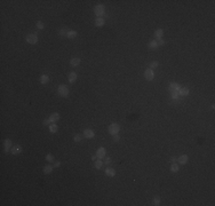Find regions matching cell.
Returning a JSON list of instances; mask_svg holds the SVG:
<instances>
[{
	"instance_id": "8d00e7d4",
	"label": "cell",
	"mask_w": 215,
	"mask_h": 206,
	"mask_svg": "<svg viewBox=\"0 0 215 206\" xmlns=\"http://www.w3.org/2000/svg\"><path fill=\"white\" fill-rule=\"evenodd\" d=\"M92 159H93V160H94V161H95V160L97 159V156H96V154H94V156L92 157Z\"/></svg>"
},
{
	"instance_id": "e0dca14e",
	"label": "cell",
	"mask_w": 215,
	"mask_h": 206,
	"mask_svg": "<svg viewBox=\"0 0 215 206\" xmlns=\"http://www.w3.org/2000/svg\"><path fill=\"white\" fill-rule=\"evenodd\" d=\"M95 25L97 26V28L103 26V25H104V20H103L102 17H97V18L95 20Z\"/></svg>"
},
{
	"instance_id": "d590c367",
	"label": "cell",
	"mask_w": 215,
	"mask_h": 206,
	"mask_svg": "<svg viewBox=\"0 0 215 206\" xmlns=\"http://www.w3.org/2000/svg\"><path fill=\"white\" fill-rule=\"evenodd\" d=\"M60 165H61V163H60V161H56V163H55V166H54V167H58Z\"/></svg>"
},
{
	"instance_id": "484cf974",
	"label": "cell",
	"mask_w": 215,
	"mask_h": 206,
	"mask_svg": "<svg viewBox=\"0 0 215 206\" xmlns=\"http://www.w3.org/2000/svg\"><path fill=\"white\" fill-rule=\"evenodd\" d=\"M153 205H156V206H158V205H160V197H154L153 198Z\"/></svg>"
},
{
	"instance_id": "52a82bcc",
	"label": "cell",
	"mask_w": 215,
	"mask_h": 206,
	"mask_svg": "<svg viewBox=\"0 0 215 206\" xmlns=\"http://www.w3.org/2000/svg\"><path fill=\"white\" fill-rule=\"evenodd\" d=\"M105 149L103 148V147H101V148H99L97 149V151H96V156H97V158L99 159H101V158H104L105 157Z\"/></svg>"
},
{
	"instance_id": "9c48e42d",
	"label": "cell",
	"mask_w": 215,
	"mask_h": 206,
	"mask_svg": "<svg viewBox=\"0 0 215 206\" xmlns=\"http://www.w3.org/2000/svg\"><path fill=\"white\" fill-rule=\"evenodd\" d=\"M11 148V141L9 139L5 140V142H4V149H5V152H8Z\"/></svg>"
},
{
	"instance_id": "5b68a950",
	"label": "cell",
	"mask_w": 215,
	"mask_h": 206,
	"mask_svg": "<svg viewBox=\"0 0 215 206\" xmlns=\"http://www.w3.org/2000/svg\"><path fill=\"white\" fill-rule=\"evenodd\" d=\"M144 78L147 79L148 81L153 80V78H154V72H153V70H152V69H148V70H145V72H144Z\"/></svg>"
},
{
	"instance_id": "4316f807",
	"label": "cell",
	"mask_w": 215,
	"mask_h": 206,
	"mask_svg": "<svg viewBox=\"0 0 215 206\" xmlns=\"http://www.w3.org/2000/svg\"><path fill=\"white\" fill-rule=\"evenodd\" d=\"M81 139H83V136H81L80 134H76V135H74V137H73L74 142H80V141H81Z\"/></svg>"
},
{
	"instance_id": "3957f363",
	"label": "cell",
	"mask_w": 215,
	"mask_h": 206,
	"mask_svg": "<svg viewBox=\"0 0 215 206\" xmlns=\"http://www.w3.org/2000/svg\"><path fill=\"white\" fill-rule=\"evenodd\" d=\"M104 11H105V7L103 5H97L95 6L94 8V13L96 14L97 17H101V16L104 15Z\"/></svg>"
},
{
	"instance_id": "603a6c76",
	"label": "cell",
	"mask_w": 215,
	"mask_h": 206,
	"mask_svg": "<svg viewBox=\"0 0 215 206\" xmlns=\"http://www.w3.org/2000/svg\"><path fill=\"white\" fill-rule=\"evenodd\" d=\"M163 34H164V31L161 30V29H158V30L156 31V33H154V37H156L157 39H160V38L163 37Z\"/></svg>"
},
{
	"instance_id": "cb8c5ba5",
	"label": "cell",
	"mask_w": 215,
	"mask_h": 206,
	"mask_svg": "<svg viewBox=\"0 0 215 206\" xmlns=\"http://www.w3.org/2000/svg\"><path fill=\"white\" fill-rule=\"evenodd\" d=\"M178 170H180V167H178V165L177 164H172V166H171V171L173 172V173H176V172H178Z\"/></svg>"
},
{
	"instance_id": "d4e9b609",
	"label": "cell",
	"mask_w": 215,
	"mask_h": 206,
	"mask_svg": "<svg viewBox=\"0 0 215 206\" xmlns=\"http://www.w3.org/2000/svg\"><path fill=\"white\" fill-rule=\"evenodd\" d=\"M102 166H103V163H102V161H101L100 159H99V160H95V168L100 170Z\"/></svg>"
},
{
	"instance_id": "ba28073f",
	"label": "cell",
	"mask_w": 215,
	"mask_h": 206,
	"mask_svg": "<svg viewBox=\"0 0 215 206\" xmlns=\"http://www.w3.org/2000/svg\"><path fill=\"white\" fill-rule=\"evenodd\" d=\"M21 151H22V147L21 145H18V144H16V145H14L13 148L11 149V152L13 154H21Z\"/></svg>"
},
{
	"instance_id": "4fadbf2b",
	"label": "cell",
	"mask_w": 215,
	"mask_h": 206,
	"mask_svg": "<svg viewBox=\"0 0 215 206\" xmlns=\"http://www.w3.org/2000/svg\"><path fill=\"white\" fill-rule=\"evenodd\" d=\"M189 93H190L189 88L183 87V88H180V91H178V95H182V96H187V95H188Z\"/></svg>"
},
{
	"instance_id": "9a60e30c",
	"label": "cell",
	"mask_w": 215,
	"mask_h": 206,
	"mask_svg": "<svg viewBox=\"0 0 215 206\" xmlns=\"http://www.w3.org/2000/svg\"><path fill=\"white\" fill-rule=\"evenodd\" d=\"M80 62H81V61H80V58H79V57H73V58L70 61V64H71L72 67H78L79 64H80Z\"/></svg>"
},
{
	"instance_id": "ffe728a7",
	"label": "cell",
	"mask_w": 215,
	"mask_h": 206,
	"mask_svg": "<svg viewBox=\"0 0 215 206\" xmlns=\"http://www.w3.org/2000/svg\"><path fill=\"white\" fill-rule=\"evenodd\" d=\"M48 81H49V78H48V76H46V74H42L41 77H40V82H41L42 85H46Z\"/></svg>"
},
{
	"instance_id": "7c38bea8",
	"label": "cell",
	"mask_w": 215,
	"mask_h": 206,
	"mask_svg": "<svg viewBox=\"0 0 215 206\" xmlns=\"http://www.w3.org/2000/svg\"><path fill=\"white\" fill-rule=\"evenodd\" d=\"M188 160H189V157H188L187 154H182V156L178 158V163H180L181 165H184V164L188 163Z\"/></svg>"
},
{
	"instance_id": "83f0119b",
	"label": "cell",
	"mask_w": 215,
	"mask_h": 206,
	"mask_svg": "<svg viewBox=\"0 0 215 206\" xmlns=\"http://www.w3.org/2000/svg\"><path fill=\"white\" fill-rule=\"evenodd\" d=\"M46 159H47V161L52 163V161H54V156H53L52 154H48L47 156H46Z\"/></svg>"
},
{
	"instance_id": "f1b7e54d",
	"label": "cell",
	"mask_w": 215,
	"mask_h": 206,
	"mask_svg": "<svg viewBox=\"0 0 215 206\" xmlns=\"http://www.w3.org/2000/svg\"><path fill=\"white\" fill-rule=\"evenodd\" d=\"M158 64H159V63H158L157 61H153V62L150 63V65H149V67H150V69H154V68L158 67Z\"/></svg>"
},
{
	"instance_id": "8fae6325",
	"label": "cell",
	"mask_w": 215,
	"mask_h": 206,
	"mask_svg": "<svg viewBox=\"0 0 215 206\" xmlns=\"http://www.w3.org/2000/svg\"><path fill=\"white\" fill-rule=\"evenodd\" d=\"M77 80V73L76 72H70L69 73V82L70 84H73Z\"/></svg>"
},
{
	"instance_id": "5bb4252c",
	"label": "cell",
	"mask_w": 215,
	"mask_h": 206,
	"mask_svg": "<svg viewBox=\"0 0 215 206\" xmlns=\"http://www.w3.org/2000/svg\"><path fill=\"white\" fill-rule=\"evenodd\" d=\"M58 119H60V113H57V112H54L49 117V120H50V123L52 124H54V121H57Z\"/></svg>"
},
{
	"instance_id": "7402d4cb",
	"label": "cell",
	"mask_w": 215,
	"mask_h": 206,
	"mask_svg": "<svg viewBox=\"0 0 215 206\" xmlns=\"http://www.w3.org/2000/svg\"><path fill=\"white\" fill-rule=\"evenodd\" d=\"M148 47L150 48V49H156L158 47V45H157V41H154V40H152V41H150L149 42V45H148Z\"/></svg>"
},
{
	"instance_id": "4dcf8cb0",
	"label": "cell",
	"mask_w": 215,
	"mask_h": 206,
	"mask_svg": "<svg viewBox=\"0 0 215 206\" xmlns=\"http://www.w3.org/2000/svg\"><path fill=\"white\" fill-rule=\"evenodd\" d=\"M164 44H165V41H164L163 39H158V41H157V45H158V46H163Z\"/></svg>"
},
{
	"instance_id": "7a4b0ae2",
	"label": "cell",
	"mask_w": 215,
	"mask_h": 206,
	"mask_svg": "<svg viewBox=\"0 0 215 206\" xmlns=\"http://www.w3.org/2000/svg\"><path fill=\"white\" fill-rule=\"evenodd\" d=\"M119 131H120V126L118 125V124H111L110 126H109V128H108V132L112 135H115V134H118L119 133Z\"/></svg>"
},
{
	"instance_id": "30bf717a",
	"label": "cell",
	"mask_w": 215,
	"mask_h": 206,
	"mask_svg": "<svg viewBox=\"0 0 215 206\" xmlns=\"http://www.w3.org/2000/svg\"><path fill=\"white\" fill-rule=\"evenodd\" d=\"M169 91H171L172 93H176V94H178L180 86H178L177 84H171V85H169Z\"/></svg>"
},
{
	"instance_id": "f546056e",
	"label": "cell",
	"mask_w": 215,
	"mask_h": 206,
	"mask_svg": "<svg viewBox=\"0 0 215 206\" xmlns=\"http://www.w3.org/2000/svg\"><path fill=\"white\" fill-rule=\"evenodd\" d=\"M44 23H42V22H40V21H39V22H37V28L38 29H44Z\"/></svg>"
},
{
	"instance_id": "e575fe53",
	"label": "cell",
	"mask_w": 215,
	"mask_h": 206,
	"mask_svg": "<svg viewBox=\"0 0 215 206\" xmlns=\"http://www.w3.org/2000/svg\"><path fill=\"white\" fill-rule=\"evenodd\" d=\"M110 163H111V159H110V158H109V157H108V158L105 159V164L108 165V164H110Z\"/></svg>"
},
{
	"instance_id": "2e32d148",
	"label": "cell",
	"mask_w": 215,
	"mask_h": 206,
	"mask_svg": "<svg viewBox=\"0 0 215 206\" xmlns=\"http://www.w3.org/2000/svg\"><path fill=\"white\" fill-rule=\"evenodd\" d=\"M105 174L108 175V176H111V177H113L116 175V171L113 168H111V167H108L106 170H105Z\"/></svg>"
},
{
	"instance_id": "836d02e7",
	"label": "cell",
	"mask_w": 215,
	"mask_h": 206,
	"mask_svg": "<svg viewBox=\"0 0 215 206\" xmlns=\"http://www.w3.org/2000/svg\"><path fill=\"white\" fill-rule=\"evenodd\" d=\"M50 124V120L49 119H46V120H44V125H49Z\"/></svg>"
},
{
	"instance_id": "44dd1931",
	"label": "cell",
	"mask_w": 215,
	"mask_h": 206,
	"mask_svg": "<svg viewBox=\"0 0 215 206\" xmlns=\"http://www.w3.org/2000/svg\"><path fill=\"white\" fill-rule=\"evenodd\" d=\"M57 129H58V127L56 124H50V126H49V132H50V133H56Z\"/></svg>"
},
{
	"instance_id": "d6a6232c",
	"label": "cell",
	"mask_w": 215,
	"mask_h": 206,
	"mask_svg": "<svg viewBox=\"0 0 215 206\" xmlns=\"http://www.w3.org/2000/svg\"><path fill=\"white\" fill-rule=\"evenodd\" d=\"M60 34H62V36H66V34H68V32H65V29H61Z\"/></svg>"
},
{
	"instance_id": "1f68e13d",
	"label": "cell",
	"mask_w": 215,
	"mask_h": 206,
	"mask_svg": "<svg viewBox=\"0 0 215 206\" xmlns=\"http://www.w3.org/2000/svg\"><path fill=\"white\" fill-rule=\"evenodd\" d=\"M119 140H120L119 135H118V134H115V135H113V141H115V142H118Z\"/></svg>"
},
{
	"instance_id": "8992f818",
	"label": "cell",
	"mask_w": 215,
	"mask_h": 206,
	"mask_svg": "<svg viewBox=\"0 0 215 206\" xmlns=\"http://www.w3.org/2000/svg\"><path fill=\"white\" fill-rule=\"evenodd\" d=\"M84 136H85V137H87V139H93V137L95 136L94 131H93V129H89V128L85 129V131H84Z\"/></svg>"
},
{
	"instance_id": "277c9868",
	"label": "cell",
	"mask_w": 215,
	"mask_h": 206,
	"mask_svg": "<svg viewBox=\"0 0 215 206\" xmlns=\"http://www.w3.org/2000/svg\"><path fill=\"white\" fill-rule=\"evenodd\" d=\"M25 40L29 42V44H31V45H34V44H37L38 41V37L34 34V33H30V34H28L25 37Z\"/></svg>"
},
{
	"instance_id": "d6986e66",
	"label": "cell",
	"mask_w": 215,
	"mask_h": 206,
	"mask_svg": "<svg viewBox=\"0 0 215 206\" xmlns=\"http://www.w3.org/2000/svg\"><path fill=\"white\" fill-rule=\"evenodd\" d=\"M52 172H53V166L47 165V166L44 167V174H50Z\"/></svg>"
},
{
	"instance_id": "ac0fdd59",
	"label": "cell",
	"mask_w": 215,
	"mask_h": 206,
	"mask_svg": "<svg viewBox=\"0 0 215 206\" xmlns=\"http://www.w3.org/2000/svg\"><path fill=\"white\" fill-rule=\"evenodd\" d=\"M77 36H78V33H77V31H74V30L68 31V34H66V37L70 38V39H73V38H76Z\"/></svg>"
},
{
	"instance_id": "6da1fadb",
	"label": "cell",
	"mask_w": 215,
	"mask_h": 206,
	"mask_svg": "<svg viewBox=\"0 0 215 206\" xmlns=\"http://www.w3.org/2000/svg\"><path fill=\"white\" fill-rule=\"evenodd\" d=\"M57 92H58V95L62 96V97H66L69 95V88L65 86V85H60L57 88Z\"/></svg>"
}]
</instances>
